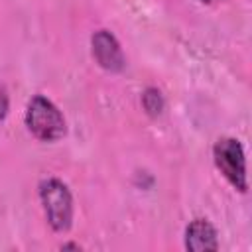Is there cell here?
I'll return each mask as SVG.
<instances>
[{"instance_id": "1", "label": "cell", "mask_w": 252, "mask_h": 252, "mask_svg": "<svg viewBox=\"0 0 252 252\" xmlns=\"http://www.w3.org/2000/svg\"><path fill=\"white\" fill-rule=\"evenodd\" d=\"M37 193L49 228L57 234L69 232L75 217V203L69 185L59 177H45L39 183Z\"/></svg>"}, {"instance_id": "2", "label": "cell", "mask_w": 252, "mask_h": 252, "mask_svg": "<svg viewBox=\"0 0 252 252\" xmlns=\"http://www.w3.org/2000/svg\"><path fill=\"white\" fill-rule=\"evenodd\" d=\"M24 122L28 132L39 142H57L67 134V120L63 112L43 94H33L28 100Z\"/></svg>"}, {"instance_id": "3", "label": "cell", "mask_w": 252, "mask_h": 252, "mask_svg": "<svg viewBox=\"0 0 252 252\" xmlns=\"http://www.w3.org/2000/svg\"><path fill=\"white\" fill-rule=\"evenodd\" d=\"M213 161L220 175L238 191H248V173H246V156L240 140L224 136L219 138L213 146Z\"/></svg>"}, {"instance_id": "4", "label": "cell", "mask_w": 252, "mask_h": 252, "mask_svg": "<svg viewBox=\"0 0 252 252\" xmlns=\"http://www.w3.org/2000/svg\"><path fill=\"white\" fill-rule=\"evenodd\" d=\"M91 55L94 63L106 73H122L126 67V57L120 41L110 30H96L91 35Z\"/></svg>"}, {"instance_id": "5", "label": "cell", "mask_w": 252, "mask_h": 252, "mask_svg": "<svg viewBox=\"0 0 252 252\" xmlns=\"http://www.w3.org/2000/svg\"><path fill=\"white\" fill-rule=\"evenodd\" d=\"M183 246L189 252H217L219 232L209 219H193L185 226Z\"/></svg>"}, {"instance_id": "6", "label": "cell", "mask_w": 252, "mask_h": 252, "mask_svg": "<svg viewBox=\"0 0 252 252\" xmlns=\"http://www.w3.org/2000/svg\"><path fill=\"white\" fill-rule=\"evenodd\" d=\"M140 102H142L144 112H146L150 118H158V116H161L163 110H165V98H163V94H161V91H159L158 87H146V89L142 91Z\"/></svg>"}, {"instance_id": "7", "label": "cell", "mask_w": 252, "mask_h": 252, "mask_svg": "<svg viewBox=\"0 0 252 252\" xmlns=\"http://www.w3.org/2000/svg\"><path fill=\"white\" fill-rule=\"evenodd\" d=\"M8 110H10V96L4 89H0V120L8 116Z\"/></svg>"}, {"instance_id": "8", "label": "cell", "mask_w": 252, "mask_h": 252, "mask_svg": "<svg viewBox=\"0 0 252 252\" xmlns=\"http://www.w3.org/2000/svg\"><path fill=\"white\" fill-rule=\"evenodd\" d=\"M61 250H81V244H77V242H67V244H61Z\"/></svg>"}, {"instance_id": "9", "label": "cell", "mask_w": 252, "mask_h": 252, "mask_svg": "<svg viewBox=\"0 0 252 252\" xmlns=\"http://www.w3.org/2000/svg\"><path fill=\"white\" fill-rule=\"evenodd\" d=\"M197 2H201V4H207V6H211V4H219V2H224V0H197Z\"/></svg>"}]
</instances>
